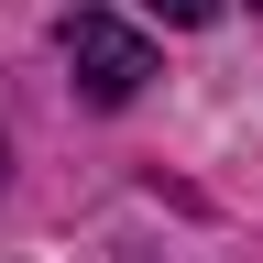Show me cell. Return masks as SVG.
Returning a JSON list of instances; mask_svg holds the SVG:
<instances>
[{
    "instance_id": "2",
    "label": "cell",
    "mask_w": 263,
    "mask_h": 263,
    "mask_svg": "<svg viewBox=\"0 0 263 263\" xmlns=\"http://www.w3.org/2000/svg\"><path fill=\"white\" fill-rule=\"evenodd\" d=\"M143 11H164V22H209L219 0H143Z\"/></svg>"
},
{
    "instance_id": "1",
    "label": "cell",
    "mask_w": 263,
    "mask_h": 263,
    "mask_svg": "<svg viewBox=\"0 0 263 263\" xmlns=\"http://www.w3.org/2000/svg\"><path fill=\"white\" fill-rule=\"evenodd\" d=\"M66 66H77V88L99 110H121V99H143V77H154V44L132 22H110V11H77L66 22Z\"/></svg>"
},
{
    "instance_id": "3",
    "label": "cell",
    "mask_w": 263,
    "mask_h": 263,
    "mask_svg": "<svg viewBox=\"0 0 263 263\" xmlns=\"http://www.w3.org/2000/svg\"><path fill=\"white\" fill-rule=\"evenodd\" d=\"M252 11H263V0H252Z\"/></svg>"
}]
</instances>
